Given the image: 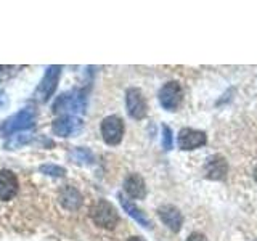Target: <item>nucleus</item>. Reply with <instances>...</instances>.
<instances>
[{"instance_id":"nucleus-1","label":"nucleus","mask_w":257,"mask_h":241,"mask_svg":"<svg viewBox=\"0 0 257 241\" xmlns=\"http://www.w3.org/2000/svg\"><path fill=\"white\" fill-rule=\"evenodd\" d=\"M90 219L95 225H98L101 228H114L119 220L117 212L114 206L106 199L95 201L93 206L90 207Z\"/></svg>"},{"instance_id":"nucleus-2","label":"nucleus","mask_w":257,"mask_h":241,"mask_svg":"<svg viewBox=\"0 0 257 241\" xmlns=\"http://www.w3.org/2000/svg\"><path fill=\"white\" fill-rule=\"evenodd\" d=\"M34 111L31 108H24L21 111H18L16 114H13L12 117H8L5 123L0 127V134L2 135H12L13 132H23L29 129L32 124H34Z\"/></svg>"},{"instance_id":"nucleus-3","label":"nucleus","mask_w":257,"mask_h":241,"mask_svg":"<svg viewBox=\"0 0 257 241\" xmlns=\"http://www.w3.org/2000/svg\"><path fill=\"white\" fill-rule=\"evenodd\" d=\"M182 96H183V90H182L180 84L175 82V80L164 84L158 93L161 106L167 111H175L177 108H179V104L182 101Z\"/></svg>"},{"instance_id":"nucleus-4","label":"nucleus","mask_w":257,"mask_h":241,"mask_svg":"<svg viewBox=\"0 0 257 241\" xmlns=\"http://www.w3.org/2000/svg\"><path fill=\"white\" fill-rule=\"evenodd\" d=\"M101 137L106 145H117L124 137V123L119 116H108L101 120Z\"/></svg>"},{"instance_id":"nucleus-5","label":"nucleus","mask_w":257,"mask_h":241,"mask_svg":"<svg viewBox=\"0 0 257 241\" xmlns=\"http://www.w3.org/2000/svg\"><path fill=\"white\" fill-rule=\"evenodd\" d=\"M85 106V98L80 92H71V93H64L61 95L58 100H56L53 109L58 112H66L64 116H76L77 112H80Z\"/></svg>"},{"instance_id":"nucleus-6","label":"nucleus","mask_w":257,"mask_h":241,"mask_svg":"<svg viewBox=\"0 0 257 241\" xmlns=\"http://www.w3.org/2000/svg\"><path fill=\"white\" fill-rule=\"evenodd\" d=\"M60 76H61V66H48L47 68L42 82L39 84L37 90H36L37 100L45 101L50 98L53 92L56 90V84H58Z\"/></svg>"},{"instance_id":"nucleus-7","label":"nucleus","mask_w":257,"mask_h":241,"mask_svg":"<svg viewBox=\"0 0 257 241\" xmlns=\"http://www.w3.org/2000/svg\"><path fill=\"white\" fill-rule=\"evenodd\" d=\"M125 106L128 116L134 119H143L148 112V104L140 88H128L125 93Z\"/></svg>"},{"instance_id":"nucleus-8","label":"nucleus","mask_w":257,"mask_h":241,"mask_svg":"<svg viewBox=\"0 0 257 241\" xmlns=\"http://www.w3.org/2000/svg\"><path fill=\"white\" fill-rule=\"evenodd\" d=\"M20 190V182L15 172L8 171V169H2L0 171V201H10Z\"/></svg>"},{"instance_id":"nucleus-9","label":"nucleus","mask_w":257,"mask_h":241,"mask_svg":"<svg viewBox=\"0 0 257 241\" xmlns=\"http://www.w3.org/2000/svg\"><path fill=\"white\" fill-rule=\"evenodd\" d=\"M207 139H206V134L201 132V131H195V129H188L185 127L179 132V147L180 150H195L206 145Z\"/></svg>"},{"instance_id":"nucleus-10","label":"nucleus","mask_w":257,"mask_h":241,"mask_svg":"<svg viewBox=\"0 0 257 241\" xmlns=\"http://www.w3.org/2000/svg\"><path fill=\"white\" fill-rule=\"evenodd\" d=\"M80 126H82V119L77 116H61L53 123L52 129L55 135L60 137H69L79 132Z\"/></svg>"},{"instance_id":"nucleus-11","label":"nucleus","mask_w":257,"mask_h":241,"mask_svg":"<svg viewBox=\"0 0 257 241\" xmlns=\"http://www.w3.org/2000/svg\"><path fill=\"white\" fill-rule=\"evenodd\" d=\"M204 172H206L207 179L223 180L225 177H227V172H228V164H227V161H225L223 156L214 155L206 161Z\"/></svg>"},{"instance_id":"nucleus-12","label":"nucleus","mask_w":257,"mask_h":241,"mask_svg":"<svg viewBox=\"0 0 257 241\" xmlns=\"http://www.w3.org/2000/svg\"><path fill=\"white\" fill-rule=\"evenodd\" d=\"M158 215L172 231H180L182 223H183V217H182V212L175 206H172V204L161 206L158 209Z\"/></svg>"},{"instance_id":"nucleus-13","label":"nucleus","mask_w":257,"mask_h":241,"mask_svg":"<svg viewBox=\"0 0 257 241\" xmlns=\"http://www.w3.org/2000/svg\"><path fill=\"white\" fill-rule=\"evenodd\" d=\"M124 191L134 199H143L147 196V185L139 174H131L124 180Z\"/></svg>"},{"instance_id":"nucleus-14","label":"nucleus","mask_w":257,"mask_h":241,"mask_svg":"<svg viewBox=\"0 0 257 241\" xmlns=\"http://www.w3.org/2000/svg\"><path fill=\"white\" fill-rule=\"evenodd\" d=\"M82 195L74 188L71 187V185H66V187H63L61 191H60V203L64 209H68V211H77L82 204Z\"/></svg>"},{"instance_id":"nucleus-15","label":"nucleus","mask_w":257,"mask_h":241,"mask_svg":"<svg viewBox=\"0 0 257 241\" xmlns=\"http://www.w3.org/2000/svg\"><path fill=\"white\" fill-rule=\"evenodd\" d=\"M119 201H120V204H122V207H124V211L132 217L134 220H137L139 222L142 227H145V228H150L151 227V222H150V219L147 215H145L139 207H137L134 203H131L127 198H124L122 195H119Z\"/></svg>"},{"instance_id":"nucleus-16","label":"nucleus","mask_w":257,"mask_h":241,"mask_svg":"<svg viewBox=\"0 0 257 241\" xmlns=\"http://www.w3.org/2000/svg\"><path fill=\"white\" fill-rule=\"evenodd\" d=\"M31 139H32V134L23 131V132H18V134L12 135L10 140L7 142L5 147H7V150H16V148L23 147V145H26Z\"/></svg>"},{"instance_id":"nucleus-17","label":"nucleus","mask_w":257,"mask_h":241,"mask_svg":"<svg viewBox=\"0 0 257 241\" xmlns=\"http://www.w3.org/2000/svg\"><path fill=\"white\" fill-rule=\"evenodd\" d=\"M72 159L76 161V163L79 164H90L92 161H93V156H92V153L88 151L87 148H77L74 153H72Z\"/></svg>"},{"instance_id":"nucleus-18","label":"nucleus","mask_w":257,"mask_h":241,"mask_svg":"<svg viewBox=\"0 0 257 241\" xmlns=\"http://www.w3.org/2000/svg\"><path fill=\"white\" fill-rule=\"evenodd\" d=\"M39 171L45 175H52V177H64V174H66L64 167H60L56 164H42L39 167Z\"/></svg>"},{"instance_id":"nucleus-19","label":"nucleus","mask_w":257,"mask_h":241,"mask_svg":"<svg viewBox=\"0 0 257 241\" xmlns=\"http://www.w3.org/2000/svg\"><path fill=\"white\" fill-rule=\"evenodd\" d=\"M163 147L166 150L172 148V131L167 126H163Z\"/></svg>"},{"instance_id":"nucleus-20","label":"nucleus","mask_w":257,"mask_h":241,"mask_svg":"<svg viewBox=\"0 0 257 241\" xmlns=\"http://www.w3.org/2000/svg\"><path fill=\"white\" fill-rule=\"evenodd\" d=\"M187 241H207V239H206V236L203 235V233L195 231V233H191V235L188 236V239H187Z\"/></svg>"},{"instance_id":"nucleus-21","label":"nucleus","mask_w":257,"mask_h":241,"mask_svg":"<svg viewBox=\"0 0 257 241\" xmlns=\"http://www.w3.org/2000/svg\"><path fill=\"white\" fill-rule=\"evenodd\" d=\"M127 241H145L143 238H140V236H131Z\"/></svg>"},{"instance_id":"nucleus-22","label":"nucleus","mask_w":257,"mask_h":241,"mask_svg":"<svg viewBox=\"0 0 257 241\" xmlns=\"http://www.w3.org/2000/svg\"><path fill=\"white\" fill-rule=\"evenodd\" d=\"M254 179H255V182H257V166H255V169H254Z\"/></svg>"}]
</instances>
